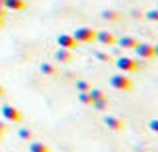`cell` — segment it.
<instances>
[{
	"label": "cell",
	"mask_w": 158,
	"mask_h": 152,
	"mask_svg": "<svg viewBox=\"0 0 158 152\" xmlns=\"http://www.w3.org/2000/svg\"><path fill=\"white\" fill-rule=\"evenodd\" d=\"M0 8H4V0H0Z\"/></svg>",
	"instance_id": "obj_27"
},
{
	"label": "cell",
	"mask_w": 158,
	"mask_h": 152,
	"mask_svg": "<svg viewBox=\"0 0 158 152\" xmlns=\"http://www.w3.org/2000/svg\"><path fill=\"white\" fill-rule=\"evenodd\" d=\"M88 94H90V98H92V102H96V100H102V98H106V94L102 92V90H98V88H90V90H88Z\"/></svg>",
	"instance_id": "obj_15"
},
{
	"label": "cell",
	"mask_w": 158,
	"mask_h": 152,
	"mask_svg": "<svg viewBox=\"0 0 158 152\" xmlns=\"http://www.w3.org/2000/svg\"><path fill=\"white\" fill-rule=\"evenodd\" d=\"M102 18L116 22V20H120V12L118 10H104V12H102Z\"/></svg>",
	"instance_id": "obj_14"
},
{
	"label": "cell",
	"mask_w": 158,
	"mask_h": 152,
	"mask_svg": "<svg viewBox=\"0 0 158 152\" xmlns=\"http://www.w3.org/2000/svg\"><path fill=\"white\" fill-rule=\"evenodd\" d=\"M92 106H94L96 110H106L108 102H106V98H102V100H96V102H92Z\"/></svg>",
	"instance_id": "obj_18"
},
{
	"label": "cell",
	"mask_w": 158,
	"mask_h": 152,
	"mask_svg": "<svg viewBox=\"0 0 158 152\" xmlns=\"http://www.w3.org/2000/svg\"><path fill=\"white\" fill-rule=\"evenodd\" d=\"M116 66H118L122 72H136L140 68V62L134 60V58H128V56H122V58L116 60Z\"/></svg>",
	"instance_id": "obj_4"
},
{
	"label": "cell",
	"mask_w": 158,
	"mask_h": 152,
	"mask_svg": "<svg viewBox=\"0 0 158 152\" xmlns=\"http://www.w3.org/2000/svg\"><path fill=\"white\" fill-rule=\"evenodd\" d=\"M72 58H74L72 50H68V48H58V52H56V60L58 62L68 64V62H72Z\"/></svg>",
	"instance_id": "obj_9"
},
{
	"label": "cell",
	"mask_w": 158,
	"mask_h": 152,
	"mask_svg": "<svg viewBox=\"0 0 158 152\" xmlns=\"http://www.w3.org/2000/svg\"><path fill=\"white\" fill-rule=\"evenodd\" d=\"M96 58H98V60H102V62H112L110 54H106V52H96Z\"/></svg>",
	"instance_id": "obj_21"
},
{
	"label": "cell",
	"mask_w": 158,
	"mask_h": 152,
	"mask_svg": "<svg viewBox=\"0 0 158 152\" xmlns=\"http://www.w3.org/2000/svg\"><path fill=\"white\" fill-rule=\"evenodd\" d=\"M30 152H50V148H48L44 142H36V140H32V142H30Z\"/></svg>",
	"instance_id": "obj_12"
},
{
	"label": "cell",
	"mask_w": 158,
	"mask_h": 152,
	"mask_svg": "<svg viewBox=\"0 0 158 152\" xmlns=\"http://www.w3.org/2000/svg\"><path fill=\"white\" fill-rule=\"evenodd\" d=\"M148 126H150V130L158 132V120H156V118H154V120H150V124H148Z\"/></svg>",
	"instance_id": "obj_23"
},
{
	"label": "cell",
	"mask_w": 158,
	"mask_h": 152,
	"mask_svg": "<svg viewBox=\"0 0 158 152\" xmlns=\"http://www.w3.org/2000/svg\"><path fill=\"white\" fill-rule=\"evenodd\" d=\"M104 124L110 130H116V132L124 130V122L120 120V118H116V116H110V114H106V116H104Z\"/></svg>",
	"instance_id": "obj_8"
},
{
	"label": "cell",
	"mask_w": 158,
	"mask_h": 152,
	"mask_svg": "<svg viewBox=\"0 0 158 152\" xmlns=\"http://www.w3.org/2000/svg\"><path fill=\"white\" fill-rule=\"evenodd\" d=\"M40 70H42V74H46V76H54L56 74V66H54V64H50V62H44L42 66H40Z\"/></svg>",
	"instance_id": "obj_13"
},
{
	"label": "cell",
	"mask_w": 158,
	"mask_h": 152,
	"mask_svg": "<svg viewBox=\"0 0 158 152\" xmlns=\"http://www.w3.org/2000/svg\"><path fill=\"white\" fill-rule=\"evenodd\" d=\"M56 42H58V46L60 48H68V50H74V48H76V38H74L72 34H60L56 38Z\"/></svg>",
	"instance_id": "obj_6"
},
{
	"label": "cell",
	"mask_w": 158,
	"mask_h": 152,
	"mask_svg": "<svg viewBox=\"0 0 158 152\" xmlns=\"http://www.w3.org/2000/svg\"><path fill=\"white\" fill-rule=\"evenodd\" d=\"M0 152H2V150H0Z\"/></svg>",
	"instance_id": "obj_28"
},
{
	"label": "cell",
	"mask_w": 158,
	"mask_h": 152,
	"mask_svg": "<svg viewBox=\"0 0 158 152\" xmlns=\"http://www.w3.org/2000/svg\"><path fill=\"white\" fill-rule=\"evenodd\" d=\"M136 54L140 56V58H154V44H148V42H138L134 46Z\"/></svg>",
	"instance_id": "obj_5"
},
{
	"label": "cell",
	"mask_w": 158,
	"mask_h": 152,
	"mask_svg": "<svg viewBox=\"0 0 158 152\" xmlns=\"http://www.w3.org/2000/svg\"><path fill=\"white\" fill-rule=\"evenodd\" d=\"M4 8L6 10H24L26 2L24 0H4Z\"/></svg>",
	"instance_id": "obj_10"
},
{
	"label": "cell",
	"mask_w": 158,
	"mask_h": 152,
	"mask_svg": "<svg viewBox=\"0 0 158 152\" xmlns=\"http://www.w3.org/2000/svg\"><path fill=\"white\" fill-rule=\"evenodd\" d=\"M110 84L112 88L116 90H124V92H128V90H132V80L128 78L126 74H114L110 78Z\"/></svg>",
	"instance_id": "obj_2"
},
{
	"label": "cell",
	"mask_w": 158,
	"mask_h": 152,
	"mask_svg": "<svg viewBox=\"0 0 158 152\" xmlns=\"http://www.w3.org/2000/svg\"><path fill=\"white\" fill-rule=\"evenodd\" d=\"M96 40L100 44H104V46H114L116 44V36L112 34V32H106V30L96 32Z\"/></svg>",
	"instance_id": "obj_7"
},
{
	"label": "cell",
	"mask_w": 158,
	"mask_h": 152,
	"mask_svg": "<svg viewBox=\"0 0 158 152\" xmlns=\"http://www.w3.org/2000/svg\"><path fill=\"white\" fill-rule=\"evenodd\" d=\"M76 88H78V92H88L92 86H90L86 80H78V82H76Z\"/></svg>",
	"instance_id": "obj_17"
},
{
	"label": "cell",
	"mask_w": 158,
	"mask_h": 152,
	"mask_svg": "<svg viewBox=\"0 0 158 152\" xmlns=\"http://www.w3.org/2000/svg\"><path fill=\"white\" fill-rule=\"evenodd\" d=\"M2 96H6V90H4V86L0 84V98H2Z\"/></svg>",
	"instance_id": "obj_24"
},
{
	"label": "cell",
	"mask_w": 158,
	"mask_h": 152,
	"mask_svg": "<svg viewBox=\"0 0 158 152\" xmlns=\"http://www.w3.org/2000/svg\"><path fill=\"white\" fill-rule=\"evenodd\" d=\"M2 116L6 118L8 122H14V124L22 122V112H20L16 106H10V104H4L2 106Z\"/></svg>",
	"instance_id": "obj_3"
},
{
	"label": "cell",
	"mask_w": 158,
	"mask_h": 152,
	"mask_svg": "<svg viewBox=\"0 0 158 152\" xmlns=\"http://www.w3.org/2000/svg\"><path fill=\"white\" fill-rule=\"evenodd\" d=\"M2 26H4V16L0 14V28H2Z\"/></svg>",
	"instance_id": "obj_25"
},
{
	"label": "cell",
	"mask_w": 158,
	"mask_h": 152,
	"mask_svg": "<svg viewBox=\"0 0 158 152\" xmlns=\"http://www.w3.org/2000/svg\"><path fill=\"white\" fill-rule=\"evenodd\" d=\"M18 136L22 138V140H34V134H32V130H28V128H20Z\"/></svg>",
	"instance_id": "obj_16"
},
{
	"label": "cell",
	"mask_w": 158,
	"mask_h": 152,
	"mask_svg": "<svg viewBox=\"0 0 158 152\" xmlns=\"http://www.w3.org/2000/svg\"><path fill=\"white\" fill-rule=\"evenodd\" d=\"M144 16H146L148 20H154V22H158V8H156V10H148Z\"/></svg>",
	"instance_id": "obj_20"
},
{
	"label": "cell",
	"mask_w": 158,
	"mask_h": 152,
	"mask_svg": "<svg viewBox=\"0 0 158 152\" xmlns=\"http://www.w3.org/2000/svg\"><path fill=\"white\" fill-rule=\"evenodd\" d=\"M72 36L76 38V42H84V44H88V42H94V40H96V32H94L92 28H88V26L76 28Z\"/></svg>",
	"instance_id": "obj_1"
},
{
	"label": "cell",
	"mask_w": 158,
	"mask_h": 152,
	"mask_svg": "<svg viewBox=\"0 0 158 152\" xmlns=\"http://www.w3.org/2000/svg\"><path fill=\"white\" fill-rule=\"evenodd\" d=\"M116 42H118L122 48H134L136 44H138V40H136V38H132V36H122V38H120V40H116Z\"/></svg>",
	"instance_id": "obj_11"
},
{
	"label": "cell",
	"mask_w": 158,
	"mask_h": 152,
	"mask_svg": "<svg viewBox=\"0 0 158 152\" xmlns=\"http://www.w3.org/2000/svg\"><path fill=\"white\" fill-rule=\"evenodd\" d=\"M154 54L158 56V44H156V46H154Z\"/></svg>",
	"instance_id": "obj_26"
},
{
	"label": "cell",
	"mask_w": 158,
	"mask_h": 152,
	"mask_svg": "<svg viewBox=\"0 0 158 152\" xmlns=\"http://www.w3.org/2000/svg\"><path fill=\"white\" fill-rule=\"evenodd\" d=\"M78 98H80L82 104H92V98H90L88 92H80V94H78Z\"/></svg>",
	"instance_id": "obj_19"
},
{
	"label": "cell",
	"mask_w": 158,
	"mask_h": 152,
	"mask_svg": "<svg viewBox=\"0 0 158 152\" xmlns=\"http://www.w3.org/2000/svg\"><path fill=\"white\" fill-rule=\"evenodd\" d=\"M6 130H8V126L4 124L2 120H0V140H2V138H4V134H6Z\"/></svg>",
	"instance_id": "obj_22"
}]
</instances>
